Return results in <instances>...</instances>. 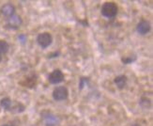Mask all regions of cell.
Returning <instances> with one entry per match:
<instances>
[{
	"label": "cell",
	"mask_w": 153,
	"mask_h": 126,
	"mask_svg": "<svg viewBox=\"0 0 153 126\" xmlns=\"http://www.w3.org/2000/svg\"><path fill=\"white\" fill-rule=\"evenodd\" d=\"M1 13L5 17H10L13 14H15V8L14 6L10 3H7L5 4L2 8H1Z\"/></svg>",
	"instance_id": "ba28073f"
},
{
	"label": "cell",
	"mask_w": 153,
	"mask_h": 126,
	"mask_svg": "<svg viewBox=\"0 0 153 126\" xmlns=\"http://www.w3.org/2000/svg\"><path fill=\"white\" fill-rule=\"evenodd\" d=\"M10 49V45L9 43L7 42L4 40H1L0 41V55H3V54H6V53H8Z\"/></svg>",
	"instance_id": "4fadbf2b"
},
{
	"label": "cell",
	"mask_w": 153,
	"mask_h": 126,
	"mask_svg": "<svg viewBox=\"0 0 153 126\" xmlns=\"http://www.w3.org/2000/svg\"><path fill=\"white\" fill-rule=\"evenodd\" d=\"M136 31L140 35H146L150 31V24L147 20H141L136 25Z\"/></svg>",
	"instance_id": "52a82bcc"
},
{
	"label": "cell",
	"mask_w": 153,
	"mask_h": 126,
	"mask_svg": "<svg viewBox=\"0 0 153 126\" xmlns=\"http://www.w3.org/2000/svg\"><path fill=\"white\" fill-rule=\"evenodd\" d=\"M1 61H2V56L0 55V62H1Z\"/></svg>",
	"instance_id": "ffe728a7"
},
{
	"label": "cell",
	"mask_w": 153,
	"mask_h": 126,
	"mask_svg": "<svg viewBox=\"0 0 153 126\" xmlns=\"http://www.w3.org/2000/svg\"><path fill=\"white\" fill-rule=\"evenodd\" d=\"M25 109V107L21 104V103H16L14 105H11V108L10 111L13 112V113H22V112H24Z\"/></svg>",
	"instance_id": "7c38bea8"
},
{
	"label": "cell",
	"mask_w": 153,
	"mask_h": 126,
	"mask_svg": "<svg viewBox=\"0 0 153 126\" xmlns=\"http://www.w3.org/2000/svg\"><path fill=\"white\" fill-rule=\"evenodd\" d=\"M48 79H49V82L51 84L57 85L59 83L63 82V80H64V75H63V72L60 70H58V69L57 70H54L50 74Z\"/></svg>",
	"instance_id": "8992f818"
},
{
	"label": "cell",
	"mask_w": 153,
	"mask_h": 126,
	"mask_svg": "<svg viewBox=\"0 0 153 126\" xmlns=\"http://www.w3.org/2000/svg\"><path fill=\"white\" fill-rule=\"evenodd\" d=\"M23 20L21 18V16H19L17 14H13L12 16L9 17L8 22H7L6 28L9 29H13L15 30L17 28H19V26L22 25Z\"/></svg>",
	"instance_id": "5b68a950"
},
{
	"label": "cell",
	"mask_w": 153,
	"mask_h": 126,
	"mask_svg": "<svg viewBox=\"0 0 153 126\" xmlns=\"http://www.w3.org/2000/svg\"><path fill=\"white\" fill-rule=\"evenodd\" d=\"M53 42V37L50 33L48 32H42L39 33L37 37V42L41 46L42 48H47L52 44Z\"/></svg>",
	"instance_id": "277c9868"
},
{
	"label": "cell",
	"mask_w": 153,
	"mask_h": 126,
	"mask_svg": "<svg viewBox=\"0 0 153 126\" xmlns=\"http://www.w3.org/2000/svg\"><path fill=\"white\" fill-rule=\"evenodd\" d=\"M101 11H102V16L108 19H112L117 16L118 8H117V5L114 2H106L102 5Z\"/></svg>",
	"instance_id": "6da1fadb"
},
{
	"label": "cell",
	"mask_w": 153,
	"mask_h": 126,
	"mask_svg": "<svg viewBox=\"0 0 153 126\" xmlns=\"http://www.w3.org/2000/svg\"><path fill=\"white\" fill-rule=\"evenodd\" d=\"M36 83H37V76L36 75H30L28 76L27 78H25L23 82H21L20 84L23 85L24 87L25 88H34L36 86Z\"/></svg>",
	"instance_id": "9c48e42d"
},
{
	"label": "cell",
	"mask_w": 153,
	"mask_h": 126,
	"mask_svg": "<svg viewBox=\"0 0 153 126\" xmlns=\"http://www.w3.org/2000/svg\"><path fill=\"white\" fill-rule=\"evenodd\" d=\"M42 119L43 120L44 125L45 126H57L59 124V118L56 116L55 114H53L52 112L44 110L41 113Z\"/></svg>",
	"instance_id": "7a4b0ae2"
},
{
	"label": "cell",
	"mask_w": 153,
	"mask_h": 126,
	"mask_svg": "<svg viewBox=\"0 0 153 126\" xmlns=\"http://www.w3.org/2000/svg\"><path fill=\"white\" fill-rule=\"evenodd\" d=\"M0 105H1V107L4 108L5 110L10 111L11 108V105H12V102L10 98L6 97V98H3L2 100L0 101Z\"/></svg>",
	"instance_id": "8fae6325"
},
{
	"label": "cell",
	"mask_w": 153,
	"mask_h": 126,
	"mask_svg": "<svg viewBox=\"0 0 153 126\" xmlns=\"http://www.w3.org/2000/svg\"><path fill=\"white\" fill-rule=\"evenodd\" d=\"M58 56H59V52H55V53H52V54H49L48 57L49 58H54V57H56Z\"/></svg>",
	"instance_id": "ac0fdd59"
},
{
	"label": "cell",
	"mask_w": 153,
	"mask_h": 126,
	"mask_svg": "<svg viewBox=\"0 0 153 126\" xmlns=\"http://www.w3.org/2000/svg\"><path fill=\"white\" fill-rule=\"evenodd\" d=\"M88 82H89V79L88 78L82 77L81 79H80V82H79V89H83L85 86L86 84H88Z\"/></svg>",
	"instance_id": "2e32d148"
},
{
	"label": "cell",
	"mask_w": 153,
	"mask_h": 126,
	"mask_svg": "<svg viewBox=\"0 0 153 126\" xmlns=\"http://www.w3.org/2000/svg\"><path fill=\"white\" fill-rule=\"evenodd\" d=\"M52 96H53V98H54L55 101H57V102L64 101L69 96V90L67 88L64 87V86L56 87L54 90H53Z\"/></svg>",
	"instance_id": "3957f363"
},
{
	"label": "cell",
	"mask_w": 153,
	"mask_h": 126,
	"mask_svg": "<svg viewBox=\"0 0 153 126\" xmlns=\"http://www.w3.org/2000/svg\"><path fill=\"white\" fill-rule=\"evenodd\" d=\"M136 60V56H130V57H123L121 58V62L123 64H131Z\"/></svg>",
	"instance_id": "5bb4252c"
},
{
	"label": "cell",
	"mask_w": 153,
	"mask_h": 126,
	"mask_svg": "<svg viewBox=\"0 0 153 126\" xmlns=\"http://www.w3.org/2000/svg\"><path fill=\"white\" fill-rule=\"evenodd\" d=\"M18 39H19V41L21 42L22 43H25V41H26V36H25V34H20V35L18 36Z\"/></svg>",
	"instance_id": "e0dca14e"
},
{
	"label": "cell",
	"mask_w": 153,
	"mask_h": 126,
	"mask_svg": "<svg viewBox=\"0 0 153 126\" xmlns=\"http://www.w3.org/2000/svg\"><path fill=\"white\" fill-rule=\"evenodd\" d=\"M127 81H128L127 76L123 75H118L114 79V82H115L116 86L119 89H122L125 88V86L127 85Z\"/></svg>",
	"instance_id": "30bf717a"
},
{
	"label": "cell",
	"mask_w": 153,
	"mask_h": 126,
	"mask_svg": "<svg viewBox=\"0 0 153 126\" xmlns=\"http://www.w3.org/2000/svg\"><path fill=\"white\" fill-rule=\"evenodd\" d=\"M2 126H18L17 124H15V122H11L10 123H7V124H4Z\"/></svg>",
	"instance_id": "d6986e66"
},
{
	"label": "cell",
	"mask_w": 153,
	"mask_h": 126,
	"mask_svg": "<svg viewBox=\"0 0 153 126\" xmlns=\"http://www.w3.org/2000/svg\"><path fill=\"white\" fill-rule=\"evenodd\" d=\"M140 104H141V107L144 108H149L151 103H150L149 99L146 98V97H142L141 100H140Z\"/></svg>",
	"instance_id": "9a60e30c"
}]
</instances>
